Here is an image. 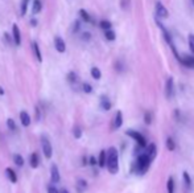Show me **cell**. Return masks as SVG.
Wrapping results in <instances>:
<instances>
[{
  "label": "cell",
  "mask_w": 194,
  "mask_h": 193,
  "mask_svg": "<svg viewBox=\"0 0 194 193\" xmlns=\"http://www.w3.org/2000/svg\"><path fill=\"white\" fill-rule=\"evenodd\" d=\"M166 191H168V193H174V180H173V177L168 179V182H166Z\"/></svg>",
  "instance_id": "21"
},
{
  "label": "cell",
  "mask_w": 194,
  "mask_h": 193,
  "mask_svg": "<svg viewBox=\"0 0 194 193\" xmlns=\"http://www.w3.org/2000/svg\"><path fill=\"white\" fill-rule=\"evenodd\" d=\"M32 48H33V53H35L36 58H37L38 62H42V54H41V51H40V46L37 42H32Z\"/></svg>",
  "instance_id": "15"
},
{
  "label": "cell",
  "mask_w": 194,
  "mask_h": 193,
  "mask_svg": "<svg viewBox=\"0 0 194 193\" xmlns=\"http://www.w3.org/2000/svg\"><path fill=\"white\" fill-rule=\"evenodd\" d=\"M173 93H174V84H173V78L169 77L168 79H166L165 82V95L166 98H172L173 96Z\"/></svg>",
  "instance_id": "9"
},
{
  "label": "cell",
  "mask_w": 194,
  "mask_h": 193,
  "mask_svg": "<svg viewBox=\"0 0 194 193\" xmlns=\"http://www.w3.org/2000/svg\"><path fill=\"white\" fill-rule=\"evenodd\" d=\"M99 26L103 29V31H107V29L112 28V24H111V21H108V20H102V21L99 23Z\"/></svg>",
  "instance_id": "23"
},
{
  "label": "cell",
  "mask_w": 194,
  "mask_h": 193,
  "mask_svg": "<svg viewBox=\"0 0 194 193\" xmlns=\"http://www.w3.org/2000/svg\"><path fill=\"white\" fill-rule=\"evenodd\" d=\"M82 136V130L79 128V127H75L74 128V138L75 139H79Z\"/></svg>",
  "instance_id": "34"
},
{
  "label": "cell",
  "mask_w": 194,
  "mask_h": 193,
  "mask_svg": "<svg viewBox=\"0 0 194 193\" xmlns=\"http://www.w3.org/2000/svg\"><path fill=\"white\" fill-rule=\"evenodd\" d=\"M126 134L128 135L129 138H132L135 142H138V144L140 146V147H143V148H144L145 146H147V140H145L144 135H141V134H140V132H138V131H133V130H128V131H127Z\"/></svg>",
  "instance_id": "4"
},
{
  "label": "cell",
  "mask_w": 194,
  "mask_h": 193,
  "mask_svg": "<svg viewBox=\"0 0 194 193\" xmlns=\"http://www.w3.org/2000/svg\"><path fill=\"white\" fill-rule=\"evenodd\" d=\"M79 28H81V23H79L78 20H77V21L74 23V26H73V32H78Z\"/></svg>",
  "instance_id": "36"
},
{
  "label": "cell",
  "mask_w": 194,
  "mask_h": 193,
  "mask_svg": "<svg viewBox=\"0 0 194 193\" xmlns=\"http://www.w3.org/2000/svg\"><path fill=\"white\" fill-rule=\"evenodd\" d=\"M82 89H83V91L87 93V94H90V93L92 91V86L90 84H87V82H85V84L82 85Z\"/></svg>",
  "instance_id": "30"
},
{
  "label": "cell",
  "mask_w": 194,
  "mask_h": 193,
  "mask_svg": "<svg viewBox=\"0 0 194 193\" xmlns=\"http://www.w3.org/2000/svg\"><path fill=\"white\" fill-rule=\"evenodd\" d=\"M105 37L108 40V41H114V40L116 38V35L112 29H107V31H105Z\"/></svg>",
  "instance_id": "22"
},
{
  "label": "cell",
  "mask_w": 194,
  "mask_h": 193,
  "mask_svg": "<svg viewBox=\"0 0 194 193\" xmlns=\"http://www.w3.org/2000/svg\"><path fill=\"white\" fill-rule=\"evenodd\" d=\"M20 122H21V124L24 126V127L31 126V123H32L31 115H29L26 111H21V112H20Z\"/></svg>",
  "instance_id": "10"
},
{
  "label": "cell",
  "mask_w": 194,
  "mask_h": 193,
  "mask_svg": "<svg viewBox=\"0 0 194 193\" xmlns=\"http://www.w3.org/2000/svg\"><path fill=\"white\" fill-rule=\"evenodd\" d=\"M150 161H152V159H150L148 155H145V154L139 155V156H138V160L133 163V165H132V168H131L132 173L144 175L145 172L149 169Z\"/></svg>",
  "instance_id": "2"
},
{
  "label": "cell",
  "mask_w": 194,
  "mask_h": 193,
  "mask_svg": "<svg viewBox=\"0 0 194 193\" xmlns=\"http://www.w3.org/2000/svg\"><path fill=\"white\" fill-rule=\"evenodd\" d=\"M31 25H32V26H36V25H37V20H36V19H32V20H31Z\"/></svg>",
  "instance_id": "39"
},
{
  "label": "cell",
  "mask_w": 194,
  "mask_h": 193,
  "mask_svg": "<svg viewBox=\"0 0 194 193\" xmlns=\"http://www.w3.org/2000/svg\"><path fill=\"white\" fill-rule=\"evenodd\" d=\"M86 188H87V182H86L85 180H82V179L81 180H78V184H77V189H78V192L82 193Z\"/></svg>",
  "instance_id": "25"
},
{
  "label": "cell",
  "mask_w": 194,
  "mask_h": 193,
  "mask_svg": "<svg viewBox=\"0 0 194 193\" xmlns=\"http://www.w3.org/2000/svg\"><path fill=\"white\" fill-rule=\"evenodd\" d=\"M98 165L100 168L106 167V151H100L99 159H98Z\"/></svg>",
  "instance_id": "20"
},
{
  "label": "cell",
  "mask_w": 194,
  "mask_h": 193,
  "mask_svg": "<svg viewBox=\"0 0 194 193\" xmlns=\"http://www.w3.org/2000/svg\"><path fill=\"white\" fill-rule=\"evenodd\" d=\"M28 2L29 0H24L23 2V4H21V15L24 16L25 13H26V7H28Z\"/></svg>",
  "instance_id": "33"
},
{
  "label": "cell",
  "mask_w": 194,
  "mask_h": 193,
  "mask_svg": "<svg viewBox=\"0 0 194 193\" xmlns=\"http://www.w3.org/2000/svg\"><path fill=\"white\" fill-rule=\"evenodd\" d=\"M42 9V3L41 0H33V4H32V13L37 15V13L41 12Z\"/></svg>",
  "instance_id": "17"
},
{
  "label": "cell",
  "mask_w": 194,
  "mask_h": 193,
  "mask_svg": "<svg viewBox=\"0 0 194 193\" xmlns=\"http://www.w3.org/2000/svg\"><path fill=\"white\" fill-rule=\"evenodd\" d=\"M12 40L15 42V45H20L21 44V33H20V28L17 24L12 25Z\"/></svg>",
  "instance_id": "7"
},
{
  "label": "cell",
  "mask_w": 194,
  "mask_h": 193,
  "mask_svg": "<svg viewBox=\"0 0 194 193\" xmlns=\"http://www.w3.org/2000/svg\"><path fill=\"white\" fill-rule=\"evenodd\" d=\"M182 177H183V181H185V185L188 188H190V185H192V179H190V176H189V173L186 171L182 173Z\"/></svg>",
  "instance_id": "27"
},
{
  "label": "cell",
  "mask_w": 194,
  "mask_h": 193,
  "mask_svg": "<svg viewBox=\"0 0 194 193\" xmlns=\"http://www.w3.org/2000/svg\"><path fill=\"white\" fill-rule=\"evenodd\" d=\"M91 77L94 79H100V77H102V73H100L99 68H96V66L91 68Z\"/></svg>",
  "instance_id": "24"
},
{
  "label": "cell",
  "mask_w": 194,
  "mask_h": 193,
  "mask_svg": "<svg viewBox=\"0 0 194 193\" xmlns=\"http://www.w3.org/2000/svg\"><path fill=\"white\" fill-rule=\"evenodd\" d=\"M156 15L161 19H166L169 17V12L166 9V7L162 4L161 2H156Z\"/></svg>",
  "instance_id": "5"
},
{
  "label": "cell",
  "mask_w": 194,
  "mask_h": 193,
  "mask_svg": "<svg viewBox=\"0 0 194 193\" xmlns=\"http://www.w3.org/2000/svg\"><path fill=\"white\" fill-rule=\"evenodd\" d=\"M193 4H194V0H193Z\"/></svg>",
  "instance_id": "42"
},
{
  "label": "cell",
  "mask_w": 194,
  "mask_h": 193,
  "mask_svg": "<svg viewBox=\"0 0 194 193\" xmlns=\"http://www.w3.org/2000/svg\"><path fill=\"white\" fill-rule=\"evenodd\" d=\"M90 38H91V35H90L89 32H85V33H82V40H85V41H89Z\"/></svg>",
  "instance_id": "37"
},
{
  "label": "cell",
  "mask_w": 194,
  "mask_h": 193,
  "mask_svg": "<svg viewBox=\"0 0 194 193\" xmlns=\"http://www.w3.org/2000/svg\"><path fill=\"white\" fill-rule=\"evenodd\" d=\"M77 79H78V78H77V74L74 72H70L68 74V81L70 82V84H74V82H77Z\"/></svg>",
  "instance_id": "29"
},
{
  "label": "cell",
  "mask_w": 194,
  "mask_h": 193,
  "mask_svg": "<svg viewBox=\"0 0 194 193\" xmlns=\"http://www.w3.org/2000/svg\"><path fill=\"white\" fill-rule=\"evenodd\" d=\"M48 193H59L58 189H57L54 185H49L48 187Z\"/></svg>",
  "instance_id": "35"
},
{
  "label": "cell",
  "mask_w": 194,
  "mask_h": 193,
  "mask_svg": "<svg viewBox=\"0 0 194 193\" xmlns=\"http://www.w3.org/2000/svg\"><path fill=\"white\" fill-rule=\"evenodd\" d=\"M3 94H4V90H3V87L0 86V95H3Z\"/></svg>",
  "instance_id": "40"
},
{
  "label": "cell",
  "mask_w": 194,
  "mask_h": 193,
  "mask_svg": "<svg viewBox=\"0 0 194 193\" xmlns=\"http://www.w3.org/2000/svg\"><path fill=\"white\" fill-rule=\"evenodd\" d=\"M7 127L11 130V131H15V130H16V123H15V121H13L12 118L7 119Z\"/></svg>",
  "instance_id": "28"
},
{
  "label": "cell",
  "mask_w": 194,
  "mask_h": 193,
  "mask_svg": "<svg viewBox=\"0 0 194 193\" xmlns=\"http://www.w3.org/2000/svg\"><path fill=\"white\" fill-rule=\"evenodd\" d=\"M106 167L112 175H116L119 172V154L115 147H110L106 152Z\"/></svg>",
  "instance_id": "1"
},
{
  "label": "cell",
  "mask_w": 194,
  "mask_h": 193,
  "mask_svg": "<svg viewBox=\"0 0 194 193\" xmlns=\"http://www.w3.org/2000/svg\"><path fill=\"white\" fill-rule=\"evenodd\" d=\"M144 148H145V152H144V154H145V155H148L150 159H153V158L156 156V149H157V148H156V144H155V143H150V144H147Z\"/></svg>",
  "instance_id": "12"
},
{
  "label": "cell",
  "mask_w": 194,
  "mask_h": 193,
  "mask_svg": "<svg viewBox=\"0 0 194 193\" xmlns=\"http://www.w3.org/2000/svg\"><path fill=\"white\" fill-rule=\"evenodd\" d=\"M50 180H52L53 184H57V182H59V180H61L57 164H52V167H50Z\"/></svg>",
  "instance_id": "8"
},
{
  "label": "cell",
  "mask_w": 194,
  "mask_h": 193,
  "mask_svg": "<svg viewBox=\"0 0 194 193\" xmlns=\"http://www.w3.org/2000/svg\"><path fill=\"white\" fill-rule=\"evenodd\" d=\"M29 163H31V167L32 168H37L38 164H40V158L38 155L36 154V152H33V154L29 156Z\"/></svg>",
  "instance_id": "16"
},
{
  "label": "cell",
  "mask_w": 194,
  "mask_h": 193,
  "mask_svg": "<svg viewBox=\"0 0 194 193\" xmlns=\"http://www.w3.org/2000/svg\"><path fill=\"white\" fill-rule=\"evenodd\" d=\"M123 124V112L122 111H118L115 115V119H114V123H112V128L114 130H118L122 127Z\"/></svg>",
  "instance_id": "11"
},
{
  "label": "cell",
  "mask_w": 194,
  "mask_h": 193,
  "mask_svg": "<svg viewBox=\"0 0 194 193\" xmlns=\"http://www.w3.org/2000/svg\"><path fill=\"white\" fill-rule=\"evenodd\" d=\"M79 16H81V19L83 20V21H86V23H92V19H91V16L89 15V12L86 11V9H79Z\"/></svg>",
  "instance_id": "18"
},
{
  "label": "cell",
  "mask_w": 194,
  "mask_h": 193,
  "mask_svg": "<svg viewBox=\"0 0 194 193\" xmlns=\"http://www.w3.org/2000/svg\"><path fill=\"white\" fill-rule=\"evenodd\" d=\"M59 193H69V191H68V189H62V191L59 192Z\"/></svg>",
  "instance_id": "41"
},
{
  "label": "cell",
  "mask_w": 194,
  "mask_h": 193,
  "mask_svg": "<svg viewBox=\"0 0 194 193\" xmlns=\"http://www.w3.org/2000/svg\"><path fill=\"white\" fill-rule=\"evenodd\" d=\"M41 147H42V152H44V156L46 159H50L53 156V147L52 143L49 142V139L46 136H42L41 138Z\"/></svg>",
  "instance_id": "3"
},
{
  "label": "cell",
  "mask_w": 194,
  "mask_h": 193,
  "mask_svg": "<svg viewBox=\"0 0 194 193\" xmlns=\"http://www.w3.org/2000/svg\"><path fill=\"white\" fill-rule=\"evenodd\" d=\"M100 107H102V110H105V111H108V110H111V107H112L111 102H110V99L107 98L106 95H103L102 98H100Z\"/></svg>",
  "instance_id": "13"
},
{
  "label": "cell",
  "mask_w": 194,
  "mask_h": 193,
  "mask_svg": "<svg viewBox=\"0 0 194 193\" xmlns=\"http://www.w3.org/2000/svg\"><path fill=\"white\" fill-rule=\"evenodd\" d=\"M5 173H7V176H8V179H9V181H11L12 184H16V182H17V175H16V172L13 171L12 168H7L5 169Z\"/></svg>",
  "instance_id": "14"
},
{
  "label": "cell",
  "mask_w": 194,
  "mask_h": 193,
  "mask_svg": "<svg viewBox=\"0 0 194 193\" xmlns=\"http://www.w3.org/2000/svg\"><path fill=\"white\" fill-rule=\"evenodd\" d=\"M13 163H15L17 167H23V165H24V158L19 154H15L13 155Z\"/></svg>",
  "instance_id": "19"
},
{
  "label": "cell",
  "mask_w": 194,
  "mask_h": 193,
  "mask_svg": "<svg viewBox=\"0 0 194 193\" xmlns=\"http://www.w3.org/2000/svg\"><path fill=\"white\" fill-rule=\"evenodd\" d=\"M89 161H90V164H91V165H96V164H98V160H96V159L94 158V156H91Z\"/></svg>",
  "instance_id": "38"
},
{
  "label": "cell",
  "mask_w": 194,
  "mask_h": 193,
  "mask_svg": "<svg viewBox=\"0 0 194 193\" xmlns=\"http://www.w3.org/2000/svg\"><path fill=\"white\" fill-rule=\"evenodd\" d=\"M54 48L58 53H65V51H66L65 40H63L62 37H59V36H56L54 37Z\"/></svg>",
  "instance_id": "6"
},
{
  "label": "cell",
  "mask_w": 194,
  "mask_h": 193,
  "mask_svg": "<svg viewBox=\"0 0 194 193\" xmlns=\"http://www.w3.org/2000/svg\"><path fill=\"white\" fill-rule=\"evenodd\" d=\"M189 48L190 51H192V53L194 54V35H189Z\"/></svg>",
  "instance_id": "32"
},
{
  "label": "cell",
  "mask_w": 194,
  "mask_h": 193,
  "mask_svg": "<svg viewBox=\"0 0 194 193\" xmlns=\"http://www.w3.org/2000/svg\"><path fill=\"white\" fill-rule=\"evenodd\" d=\"M166 147H168L169 151H174V149H176V142L173 140L170 136L166 139Z\"/></svg>",
  "instance_id": "26"
},
{
  "label": "cell",
  "mask_w": 194,
  "mask_h": 193,
  "mask_svg": "<svg viewBox=\"0 0 194 193\" xmlns=\"http://www.w3.org/2000/svg\"><path fill=\"white\" fill-rule=\"evenodd\" d=\"M144 122L147 123V124H150V123H152V114H150L149 111H145V114H144Z\"/></svg>",
  "instance_id": "31"
}]
</instances>
